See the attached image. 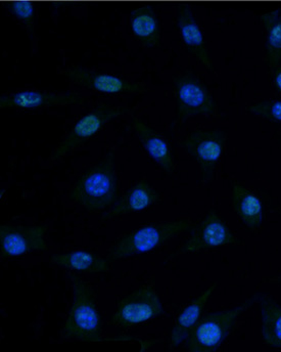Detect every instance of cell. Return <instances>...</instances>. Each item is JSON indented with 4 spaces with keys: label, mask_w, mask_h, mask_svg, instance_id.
<instances>
[{
    "label": "cell",
    "mask_w": 281,
    "mask_h": 352,
    "mask_svg": "<svg viewBox=\"0 0 281 352\" xmlns=\"http://www.w3.org/2000/svg\"><path fill=\"white\" fill-rule=\"evenodd\" d=\"M45 226H0V252L2 257H20L34 252L47 250Z\"/></svg>",
    "instance_id": "obj_10"
},
{
    "label": "cell",
    "mask_w": 281,
    "mask_h": 352,
    "mask_svg": "<svg viewBox=\"0 0 281 352\" xmlns=\"http://www.w3.org/2000/svg\"><path fill=\"white\" fill-rule=\"evenodd\" d=\"M73 280V303L63 328V338L82 342H104L100 316L93 289L76 274Z\"/></svg>",
    "instance_id": "obj_2"
},
{
    "label": "cell",
    "mask_w": 281,
    "mask_h": 352,
    "mask_svg": "<svg viewBox=\"0 0 281 352\" xmlns=\"http://www.w3.org/2000/svg\"><path fill=\"white\" fill-rule=\"evenodd\" d=\"M177 26L182 41L188 50L209 70H213L209 50L203 38V32L196 22L192 8L188 4H180L177 8Z\"/></svg>",
    "instance_id": "obj_14"
},
{
    "label": "cell",
    "mask_w": 281,
    "mask_h": 352,
    "mask_svg": "<svg viewBox=\"0 0 281 352\" xmlns=\"http://www.w3.org/2000/svg\"><path fill=\"white\" fill-rule=\"evenodd\" d=\"M8 10L18 19L24 23L29 29L33 28L34 23L35 6L33 2L29 0H16L8 4Z\"/></svg>",
    "instance_id": "obj_23"
},
{
    "label": "cell",
    "mask_w": 281,
    "mask_h": 352,
    "mask_svg": "<svg viewBox=\"0 0 281 352\" xmlns=\"http://www.w3.org/2000/svg\"><path fill=\"white\" fill-rule=\"evenodd\" d=\"M251 114L270 121L281 122V100H266L251 104L247 108Z\"/></svg>",
    "instance_id": "obj_22"
},
{
    "label": "cell",
    "mask_w": 281,
    "mask_h": 352,
    "mask_svg": "<svg viewBox=\"0 0 281 352\" xmlns=\"http://www.w3.org/2000/svg\"><path fill=\"white\" fill-rule=\"evenodd\" d=\"M226 134L221 131H196L188 134L182 146L200 165L201 179L210 180L225 150Z\"/></svg>",
    "instance_id": "obj_7"
},
{
    "label": "cell",
    "mask_w": 281,
    "mask_h": 352,
    "mask_svg": "<svg viewBox=\"0 0 281 352\" xmlns=\"http://www.w3.org/2000/svg\"><path fill=\"white\" fill-rule=\"evenodd\" d=\"M259 293L249 297L238 307L211 312L201 318L186 339V349L190 352L217 351L234 329L236 318L258 302Z\"/></svg>",
    "instance_id": "obj_3"
},
{
    "label": "cell",
    "mask_w": 281,
    "mask_h": 352,
    "mask_svg": "<svg viewBox=\"0 0 281 352\" xmlns=\"http://www.w3.org/2000/svg\"><path fill=\"white\" fill-rule=\"evenodd\" d=\"M163 314V305L154 287L142 286L122 299L110 320L115 326L128 328L154 320Z\"/></svg>",
    "instance_id": "obj_5"
},
{
    "label": "cell",
    "mask_w": 281,
    "mask_h": 352,
    "mask_svg": "<svg viewBox=\"0 0 281 352\" xmlns=\"http://www.w3.org/2000/svg\"><path fill=\"white\" fill-rule=\"evenodd\" d=\"M64 73L70 80L74 81L77 85L102 94H140L146 92V88L140 83L131 82L115 75L95 72L82 67H68Z\"/></svg>",
    "instance_id": "obj_11"
},
{
    "label": "cell",
    "mask_w": 281,
    "mask_h": 352,
    "mask_svg": "<svg viewBox=\"0 0 281 352\" xmlns=\"http://www.w3.org/2000/svg\"><path fill=\"white\" fill-rule=\"evenodd\" d=\"M266 35V50L269 66H278L281 62V8L261 16Z\"/></svg>",
    "instance_id": "obj_21"
},
{
    "label": "cell",
    "mask_w": 281,
    "mask_h": 352,
    "mask_svg": "<svg viewBox=\"0 0 281 352\" xmlns=\"http://www.w3.org/2000/svg\"><path fill=\"white\" fill-rule=\"evenodd\" d=\"M81 96L75 92L41 91V90H21L0 96V108L34 110L52 106H69L83 104Z\"/></svg>",
    "instance_id": "obj_12"
},
{
    "label": "cell",
    "mask_w": 281,
    "mask_h": 352,
    "mask_svg": "<svg viewBox=\"0 0 281 352\" xmlns=\"http://www.w3.org/2000/svg\"><path fill=\"white\" fill-rule=\"evenodd\" d=\"M272 75H273L274 83L281 94V66L272 67Z\"/></svg>",
    "instance_id": "obj_24"
},
{
    "label": "cell",
    "mask_w": 281,
    "mask_h": 352,
    "mask_svg": "<svg viewBox=\"0 0 281 352\" xmlns=\"http://www.w3.org/2000/svg\"><path fill=\"white\" fill-rule=\"evenodd\" d=\"M49 261L56 265L85 274H106L111 270L108 258H102L89 251L78 250L66 254L52 255Z\"/></svg>",
    "instance_id": "obj_18"
},
{
    "label": "cell",
    "mask_w": 281,
    "mask_h": 352,
    "mask_svg": "<svg viewBox=\"0 0 281 352\" xmlns=\"http://www.w3.org/2000/svg\"><path fill=\"white\" fill-rule=\"evenodd\" d=\"M132 126L148 156L161 167L164 173L167 175L173 173L175 162L171 148L165 138H161L158 132L150 129L138 117L132 118Z\"/></svg>",
    "instance_id": "obj_15"
},
{
    "label": "cell",
    "mask_w": 281,
    "mask_h": 352,
    "mask_svg": "<svg viewBox=\"0 0 281 352\" xmlns=\"http://www.w3.org/2000/svg\"><path fill=\"white\" fill-rule=\"evenodd\" d=\"M192 228V222L186 219L142 226L121 238L109 251L106 258L113 263L128 257L146 254L174 236L188 232Z\"/></svg>",
    "instance_id": "obj_4"
},
{
    "label": "cell",
    "mask_w": 281,
    "mask_h": 352,
    "mask_svg": "<svg viewBox=\"0 0 281 352\" xmlns=\"http://www.w3.org/2000/svg\"><path fill=\"white\" fill-rule=\"evenodd\" d=\"M131 30L134 36L148 47H157L160 44V23L150 6H142L132 12Z\"/></svg>",
    "instance_id": "obj_20"
},
{
    "label": "cell",
    "mask_w": 281,
    "mask_h": 352,
    "mask_svg": "<svg viewBox=\"0 0 281 352\" xmlns=\"http://www.w3.org/2000/svg\"><path fill=\"white\" fill-rule=\"evenodd\" d=\"M280 213H281V211H280Z\"/></svg>",
    "instance_id": "obj_25"
},
{
    "label": "cell",
    "mask_w": 281,
    "mask_h": 352,
    "mask_svg": "<svg viewBox=\"0 0 281 352\" xmlns=\"http://www.w3.org/2000/svg\"><path fill=\"white\" fill-rule=\"evenodd\" d=\"M127 112V108H124V107L106 104L96 107L94 110L84 115L81 119L77 121L70 133L50 155V159L58 160V159L66 156L79 144H83L84 142L95 135L106 123L118 118Z\"/></svg>",
    "instance_id": "obj_6"
},
{
    "label": "cell",
    "mask_w": 281,
    "mask_h": 352,
    "mask_svg": "<svg viewBox=\"0 0 281 352\" xmlns=\"http://www.w3.org/2000/svg\"><path fill=\"white\" fill-rule=\"evenodd\" d=\"M232 205L243 224L251 230H258L263 223L264 208L261 199L240 184L232 188Z\"/></svg>",
    "instance_id": "obj_17"
},
{
    "label": "cell",
    "mask_w": 281,
    "mask_h": 352,
    "mask_svg": "<svg viewBox=\"0 0 281 352\" xmlns=\"http://www.w3.org/2000/svg\"><path fill=\"white\" fill-rule=\"evenodd\" d=\"M177 98V119L186 121L203 114H215L217 111L214 98L207 87L192 74H184L174 79Z\"/></svg>",
    "instance_id": "obj_8"
},
{
    "label": "cell",
    "mask_w": 281,
    "mask_h": 352,
    "mask_svg": "<svg viewBox=\"0 0 281 352\" xmlns=\"http://www.w3.org/2000/svg\"><path fill=\"white\" fill-rule=\"evenodd\" d=\"M161 200V195L146 180L136 184L127 190L116 204L104 213L102 220L117 219L150 208Z\"/></svg>",
    "instance_id": "obj_13"
},
{
    "label": "cell",
    "mask_w": 281,
    "mask_h": 352,
    "mask_svg": "<svg viewBox=\"0 0 281 352\" xmlns=\"http://www.w3.org/2000/svg\"><path fill=\"white\" fill-rule=\"evenodd\" d=\"M238 243L223 219L216 210H210L194 226L190 238L182 245L179 253H198L209 249L234 245Z\"/></svg>",
    "instance_id": "obj_9"
},
{
    "label": "cell",
    "mask_w": 281,
    "mask_h": 352,
    "mask_svg": "<svg viewBox=\"0 0 281 352\" xmlns=\"http://www.w3.org/2000/svg\"><path fill=\"white\" fill-rule=\"evenodd\" d=\"M217 287L218 283H213V284L210 285L203 292H201L196 299H194L188 307L183 308V310L180 312L175 324L172 329L171 335H170V346H171V349H177L184 341H186L192 329L196 326L199 320H201L203 308L209 302L211 297L213 296Z\"/></svg>",
    "instance_id": "obj_16"
},
{
    "label": "cell",
    "mask_w": 281,
    "mask_h": 352,
    "mask_svg": "<svg viewBox=\"0 0 281 352\" xmlns=\"http://www.w3.org/2000/svg\"><path fill=\"white\" fill-rule=\"evenodd\" d=\"M70 199L89 211L112 208L118 201V179L115 170V153L111 150L102 161L79 178Z\"/></svg>",
    "instance_id": "obj_1"
},
{
    "label": "cell",
    "mask_w": 281,
    "mask_h": 352,
    "mask_svg": "<svg viewBox=\"0 0 281 352\" xmlns=\"http://www.w3.org/2000/svg\"><path fill=\"white\" fill-rule=\"evenodd\" d=\"M257 303L261 311L264 343L272 349H281V305L264 293H259Z\"/></svg>",
    "instance_id": "obj_19"
}]
</instances>
